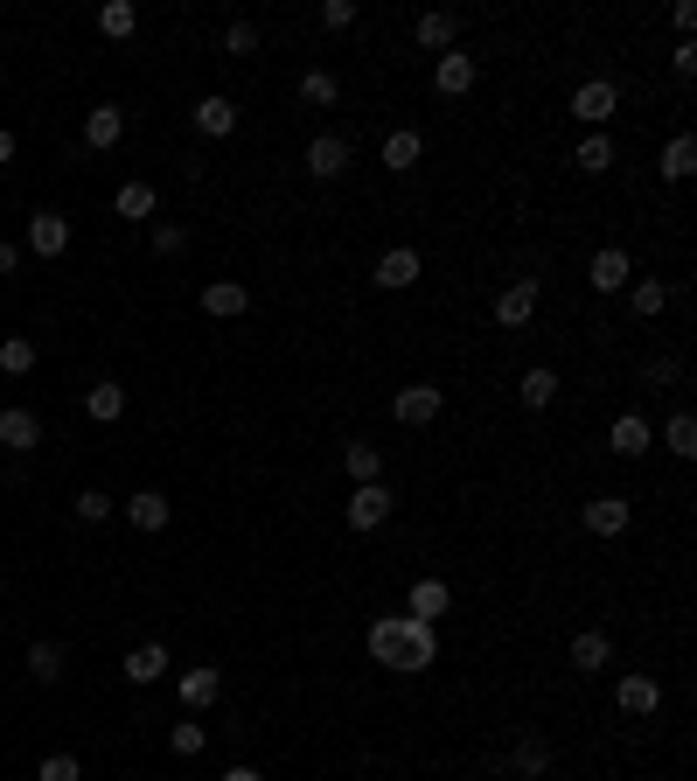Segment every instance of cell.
Instances as JSON below:
<instances>
[{
  "mask_svg": "<svg viewBox=\"0 0 697 781\" xmlns=\"http://www.w3.org/2000/svg\"><path fill=\"white\" fill-rule=\"evenodd\" d=\"M607 447H614V454H621V461H641V454H649V447H656V426H649V419H641V412H621V419H614V426H607Z\"/></svg>",
  "mask_w": 697,
  "mask_h": 781,
  "instance_id": "9c48e42d",
  "label": "cell"
},
{
  "mask_svg": "<svg viewBox=\"0 0 697 781\" xmlns=\"http://www.w3.org/2000/svg\"><path fill=\"white\" fill-rule=\"evenodd\" d=\"M551 768V740H516V774H524V781H537V774H545Z\"/></svg>",
  "mask_w": 697,
  "mask_h": 781,
  "instance_id": "836d02e7",
  "label": "cell"
},
{
  "mask_svg": "<svg viewBox=\"0 0 697 781\" xmlns=\"http://www.w3.org/2000/svg\"><path fill=\"white\" fill-rule=\"evenodd\" d=\"M133 29H140V8H133V0H106V8H98V36L126 42Z\"/></svg>",
  "mask_w": 697,
  "mask_h": 781,
  "instance_id": "83f0119b",
  "label": "cell"
},
{
  "mask_svg": "<svg viewBox=\"0 0 697 781\" xmlns=\"http://www.w3.org/2000/svg\"><path fill=\"white\" fill-rule=\"evenodd\" d=\"M516 398H524L530 412H545V405L558 398V370H545V363H537V370H524V384H516Z\"/></svg>",
  "mask_w": 697,
  "mask_h": 781,
  "instance_id": "f1b7e54d",
  "label": "cell"
},
{
  "mask_svg": "<svg viewBox=\"0 0 697 781\" xmlns=\"http://www.w3.org/2000/svg\"><path fill=\"white\" fill-rule=\"evenodd\" d=\"M607 663H614V642H607V629H579V635H572V670L600 676Z\"/></svg>",
  "mask_w": 697,
  "mask_h": 781,
  "instance_id": "44dd1931",
  "label": "cell"
},
{
  "mask_svg": "<svg viewBox=\"0 0 697 781\" xmlns=\"http://www.w3.org/2000/svg\"><path fill=\"white\" fill-rule=\"evenodd\" d=\"M168 516H175V510H168L161 488H133V496H126V524L147 531V537H153V531H168Z\"/></svg>",
  "mask_w": 697,
  "mask_h": 781,
  "instance_id": "e0dca14e",
  "label": "cell"
},
{
  "mask_svg": "<svg viewBox=\"0 0 697 781\" xmlns=\"http://www.w3.org/2000/svg\"><path fill=\"white\" fill-rule=\"evenodd\" d=\"M307 175L342 181V175H349V134H335V126H328V134L307 140Z\"/></svg>",
  "mask_w": 697,
  "mask_h": 781,
  "instance_id": "52a82bcc",
  "label": "cell"
},
{
  "mask_svg": "<svg viewBox=\"0 0 697 781\" xmlns=\"http://www.w3.org/2000/svg\"><path fill=\"white\" fill-rule=\"evenodd\" d=\"M411 36H419V49L447 57V49H454V36H460V21H454L447 8H432V14H419V21H411Z\"/></svg>",
  "mask_w": 697,
  "mask_h": 781,
  "instance_id": "7402d4cb",
  "label": "cell"
},
{
  "mask_svg": "<svg viewBox=\"0 0 697 781\" xmlns=\"http://www.w3.org/2000/svg\"><path fill=\"white\" fill-rule=\"evenodd\" d=\"M182 245H189V230H182V224H153V251H161V258H175Z\"/></svg>",
  "mask_w": 697,
  "mask_h": 781,
  "instance_id": "7bdbcfd3",
  "label": "cell"
},
{
  "mask_svg": "<svg viewBox=\"0 0 697 781\" xmlns=\"http://www.w3.org/2000/svg\"><path fill=\"white\" fill-rule=\"evenodd\" d=\"M300 98H307V106H335V98H342V77H335V70H307Z\"/></svg>",
  "mask_w": 697,
  "mask_h": 781,
  "instance_id": "d590c367",
  "label": "cell"
},
{
  "mask_svg": "<svg viewBox=\"0 0 697 781\" xmlns=\"http://www.w3.org/2000/svg\"><path fill=\"white\" fill-rule=\"evenodd\" d=\"M391 488H384V482H364V488H356V496H349V510H342V524L349 531H384V524H391Z\"/></svg>",
  "mask_w": 697,
  "mask_h": 781,
  "instance_id": "277c9868",
  "label": "cell"
},
{
  "mask_svg": "<svg viewBox=\"0 0 697 781\" xmlns=\"http://www.w3.org/2000/svg\"><path fill=\"white\" fill-rule=\"evenodd\" d=\"M586 279H593V294H621V286L635 279V258L621 245H600V251H593V266H586Z\"/></svg>",
  "mask_w": 697,
  "mask_h": 781,
  "instance_id": "ba28073f",
  "label": "cell"
},
{
  "mask_svg": "<svg viewBox=\"0 0 697 781\" xmlns=\"http://www.w3.org/2000/svg\"><path fill=\"white\" fill-rule=\"evenodd\" d=\"M321 29H356V0H321Z\"/></svg>",
  "mask_w": 697,
  "mask_h": 781,
  "instance_id": "60d3db41",
  "label": "cell"
},
{
  "mask_svg": "<svg viewBox=\"0 0 697 781\" xmlns=\"http://www.w3.org/2000/svg\"><path fill=\"white\" fill-rule=\"evenodd\" d=\"M697 175V140L690 134H669V147H663V181H690Z\"/></svg>",
  "mask_w": 697,
  "mask_h": 781,
  "instance_id": "484cf974",
  "label": "cell"
},
{
  "mask_svg": "<svg viewBox=\"0 0 697 781\" xmlns=\"http://www.w3.org/2000/svg\"><path fill=\"white\" fill-rule=\"evenodd\" d=\"M168 747L189 761V753H202V747H210V725H202L196 712H189V719H175V725H168Z\"/></svg>",
  "mask_w": 697,
  "mask_h": 781,
  "instance_id": "d6a6232c",
  "label": "cell"
},
{
  "mask_svg": "<svg viewBox=\"0 0 697 781\" xmlns=\"http://www.w3.org/2000/svg\"><path fill=\"white\" fill-rule=\"evenodd\" d=\"M628 516H635V510H628V496H593V503L579 510V524H586L593 537H621V531H628Z\"/></svg>",
  "mask_w": 697,
  "mask_h": 781,
  "instance_id": "5bb4252c",
  "label": "cell"
},
{
  "mask_svg": "<svg viewBox=\"0 0 697 781\" xmlns=\"http://www.w3.org/2000/svg\"><path fill=\"white\" fill-rule=\"evenodd\" d=\"M0 370H8V377L36 370V343H29V335H8V343H0Z\"/></svg>",
  "mask_w": 697,
  "mask_h": 781,
  "instance_id": "8d00e7d4",
  "label": "cell"
},
{
  "mask_svg": "<svg viewBox=\"0 0 697 781\" xmlns=\"http://www.w3.org/2000/svg\"><path fill=\"white\" fill-rule=\"evenodd\" d=\"M391 412H398V426H432L447 412V390L440 384H405L398 398H391Z\"/></svg>",
  "mask_w": 697,
  "mask_h": 781,
  "instance_id": "5b68a950",
  "label": "cell"
},
{
  "mask_svg": "<svg viewBox=\"0 0 697 781\" xmlns=\"http://www.w3.org/2000/svg\"><path fill=\"white\" fill-rule=\"evenodd\" d=\"M0 447H8V454H36V447H42V419H36L29 405H8V412H0Z\"/></svg>",
  "mask_w": 697,
  "mask_h": 781,
  "instance_id": "7c38bea8",
  "label": "cell"
},
{
  "mask_svg": "<svg viewBox=\"0 0 697 781\" xmlns=\"http://www.w3.org/2000/svg\"><path fill=\"white\" fill-rule=\"evenodd\" d=\"M669 21H677V29H684V42H690V29H697V8H690V0H677V8H669Z\"/></svg>",
  "mask_w": 697,
  "mask_h": 781,
  "instance_id": "f6af8a7d",
  "label": "cell"
},
{
  "mask_svg": "<svg viewBox=\"0 0 697 781\" xmlns=\"http://www.w3.org/2000/svg\"><path fill=\"white\" fill-rule=\"evenodd\" d=\"M419 154H426V134H419V126H398V134H384V168H391V175L419 168Z\"/></svg>",
  "mask_w": 697,
  "mask_h": 781,
  "instance_id": "ffe728a7",
  "label": "cell"
},
{
  "mask_svg": "<svg viewBox=\"0 0 697 781\" xmlns=\"http://www.w3.org/2000/svg\"><path fill=\"white\" fill-rule=\"evenodd\" d=\"M29 251L36 258H63L70 251V217L63 210H36L29 217Z\"/></svg>",
  "mask_w": 697,
  "mask_h": 781,
  "instance_id": "30bf717a",
  "label": "cell"
},
{
  "mask_svg": "<svg viewBox=\"0 0 697 781\" xmlns=\"http://www.w3.org/2000/svg\"><path fill=\"white\" fill-rule=\"evenodd\" d=\"M447 607H454L447 580H411V593H405V614H419V621H440Z\"/></svg>",
  "mask_w": 697,
  "mask_h": 781,
  "instance_id": "603a6c76",
  "label": "cell"
},
{
  "mask_svg": "<svg viewBox=\"0 0 697 781\" xmlns=\"http://www.w3.org/2000/svg\"><path fill=\"white\" fill-rule=\"evenodd\" d=\"M14 161V134H8V126H0V168H8Z\"/></svg>",
  "mask_w": 697,
  "mask_h": 781,
  "instance_id": "c3c4849f",
  "label": "cell"
},
{
  "mask_svg": "<svg viewBox=\"0 0 697 781\" xmlns=\"http://www.w3.org/2000/svg\"><path fill=\"white\" fill-rule=\"evenodd\" d=\"M370 279H377V294H405V286H419V279H426L419 245H391V251H377Z\"/></svg>",
  "mask_w": 697,
  "mask_h": 781,
  "instance_id": "7a4b0ae2",
  "label": "cell"
},
{
  "mask_svg": "<svg viewBox=\"0 0 697 781\" xmlns=\"http://www.w3.org/2000/svg\"><path fill=\"white\" fill-rule=\"evenodd\" d=\"M112 210H119L126 224H147V217H153V181H126V189L112 196Z\"/></svg>",
  "mask_w": 697,
  "mask_h": 781,
  "instance_id": "f546056e",
  "label": "cell"
},
{
  "mask_svg": "<svg viewBox=\"0 0 697 781\" xmlns=\"http://www.w3.org/2000/svg\"><path fill=\"white\" fill-rule=\"evenodd\" d=\"M579 168H586V175H607V168H614V140H607V134L579 140Z\"/></svg>",
  "mask_w": 697,
  "mask_h": 781,
  "instance_id": "f35d334b",
  "label": "cell"
},
{
  "mask_svg": "<svg viewBox=\"0 0 697 781\" xmlns=\"http://www.w3.org/2000/svg\"><path fill=\"white\" fill-rule=\"evenodd\" d=\"M669 70H677V77H697V42H677V49H669Z\"/></svg>",
  "mask_w": 697,
  "mask_h": 781,
  "instance_id": "ee69618b",
  "label": "cell"
},
{
  "mask_svg": "<svg viewBox=\"0 0 697 781\" xmlns=\"http://www.w3.org/2000/svg\"><path fill=\"white\" fill-rule=\"evenodd\" d=\"M84 412H91V419H98V426H112V419H126V390H119L112 377H106V384H91V390H84Z\"/></svg>",
  "mask_w": 697,
  "mask_h": 781,
  "instance_id": "4316f807",
  "label": "cell"
},
{
  "mask_svg": "<svg viewBox=\"0 0 697 781\" xmlns=\"http://www.w3.org/2000/svg\"><path fill=\"white\" fill-rule=\"evenodd\" d=\"M42 781H84V761L77 753H42Z\"/></svg>",
  "mask_w": 697,
  "mask_h": 781,
  "instance_id": "ab89813d",
  "label": "cell"
},
{
  "mask_svg": "<svg viewBox=\"0 0 697 781\" xmlns=\"http://www.w3.org/2000/svg\"><path fill=\"white\" fill-rule=\"evenodd\" d=\"M119 140H126V112H119V106L84 112V147H91V154H112Z\"/></svg>",
  "mask_w": 697,
  "mask_h": 781,
  "instance_id": "d6986e66",
  "label": "cell"
},
{
  "mask_svg": "<svg viewBox=\"0 0 697 781\" xmlns=\"http://www.w3.org/2000/svg\"><path fill=\"white\" fill-rule=\"evenodd\" d=\"M29 676H36V684H57V676H63V642H36L29 649Z\"/></svg>",
  "mask_w": 697,
  "mask_h": 781,
  "instance_id": "e575fe53",
  "label": "cell"
},
{
  "mask_svg": "<svg viewBox=\"0 0 697 781\" xmlns=\"http://www.w3.org/2000/svg\"><path fill=\"white\" fill-rule=\"evenodd\" d=\"M614 705H621L628 719H649V712L663 705V684H656V676H641V670H635V676H621V684H614Z\"/></svg>",
  "mask_w": 697,
  "mask_h": 781,
  "instance_id": "2e32d148",
  "label": "cell"
},
{
  "mask_svg": "<svg viewBox=\"0 0 697 781\" xmlns=\"http://www.w3.org/2000/svg\"><path fill=\"white\" fill-rule=\"evenodd\" d=\"M168 670H175V663H168V649H161V642H140L133 656L119 663V676H126V684H140V691H147V684H161Z\"/></svg>",
  "mask_w": 697,
  "mask_h": 781,
  "instance_id": "ac0fdd59",
  "label": "cell"
},
{
  "mask_svg": "<svg viewBox=\"0 0 697 781\" xmlns=\"http://www.w3.org/2000/svg\"><path fill=\"white\" fill-rule=\"evenodd\" d=\"M621 112V85L614 77H586V85L572 91V119H586V126H600L607 134V119Z\"/></svg>",
  "mask_w": 697,
  "mask_h": 781,
  "instance_id": "3957f363",
  "label": "cell"
},
{
  "mask_svg": "<svg viewBox=\"0 0 697 781\" xmlns=\"http://www.w3.org/2000/svg\"><path fill=\"white\" fill-rule=\"evenodd\" d=\"M537 315V279H509L496 294V328H530Z\"/></svg>",
  "mask_w": 697,
  "mask_h": 781,
  "instance_id": "8fae6325",
  "label": "cell"
},
{
  "mask_svg": "<svg viewBox=\"0 0 697 781\" xmlns=\"http://www.w3.org/2000/svg\"><path fill=\"white\" fill-rule=\"evenodd\" d=\"M411 629H419V614H377V621H370V635H364V649H370V656H377L384 670H398V676H405Z\"/></svg>",
  "mask_w": 697,
  "mask_h": 781,
  "instance_id": "6da1fadb",
  "label": "cell"
},
{
  "mask_svg": "<svg viewBox=\"0 0 697 781\" xmlns=\"http://www.w3.org/2000/svg\"><path fill=\"white\" fill-rule=\"evenodd\" d=\"M196 134L202 140H230V134H238V106H230V98L223 91H210V98H196Z\"/></svg>",
  "mask_w": 697,
  "mask_h": 781,
  "instance_id": "4fadbf2b",
  "label": "cell"
},
{
  "mask_svg": "<svg viewBox=\"0 0 697 781\" xmlns=\"http://www.w3.org/2000/svg\"><path fill=\"white\" fill-rule=\"evenodd\" d=\"M175 691H182V705H189V712H202V705H217L223 670H210V663H202V670H182V684H175Z\"/></svg>",
  "mask_w": 697,
  "mask_h": 781,
  "instance_id": "cb8c5ba5",
  "label": "cell"
},
{
  "mask_svg": "<svg viewBox=\"0 0 697 781\" xmlns=\"http://www.w3.org/2000/svg\"><path fill=\"white\" fill-rule=\"evenodd\" d=\"M245 307H251V286H245V279H210V286H202V315L238 322Z\"/></svg>",
  "mask_w": 697,
  "mask_h": 781,
  "instance_id": "9a60e30c",
  "label": "cell"
},
{
  "mask_svg": "<svg viewBox=\"0 0 697 781\" xmlns=\"http://www.w3.org/2000/svg\"><path fill=\"white\" fill-rule=\"evenodd\" d=\"M112 510H119V503L106 496V488H84V496H77V503H70V516H77V524H106V516H112Z\"/></svg>",
  "mask_w": 697,
  "mask_h": 781,
  "instance_id": "74e56055",
  "label": "cell"
},
{
  "mask_svg": "<svg viewBox=\"0 0 697 781\" xmlns=\"http://www.w3.org/2000/svg\"><path fill=\"white\" fill-rule=\"evenodd\" d=\"M628 307H635L641 322H656L663 307H669V286L663 279H628Z\"/></svg>",
  "mask_w": 697,
  "mask_h": 781,
  "instance_id": "4dcf8cb0",
  "label": "cell"
},
{
  "mask_svg": "<svg viewBox=\"0 0 697 781\" xmlns=\"http://www.w3.org/2000/svg\"><path fill=\"white\" fill-rule=\"evenodd\" d=\"M475 77H481V63L468 57V49H447V57H432V91H440V98H468Z\"/></svg>",
  "mask_w": 697,
  "mask_h": 781,
  "instance_id": "8992f818",
  "label": "cell"
},
{
  "mask_svg": "<svg viewBox=\"0 0 697 781\" xmlns=\"http://www.w3.org/2000/svg\"><path fill=\"white\" fill-rule=\"evenodd\" d=\"M223 781H266V774H258V768H245V761H238V768H223Z\"/></svg>",
  "mask_w": 697,
  "mask_h": 781,
  "instance_id": "bcb514c9",
  "label": "cell"
},
{
  "mask_svg": "<svg viewBox=\"0 0 697 781\" xmlns=\"http://www.w3.org/2000/svg\"><path fill=\"white\" fill-rule=\"evenodd\" d=\"M663 447L677 454V461H697V419H690V412H669V426H663Z\"/></svg>",
  "mask_w": 697,
  "mask_h": 781,
  "instance_id": "1f68e13d",
  "label": "cell"
},
{
  "mask_svg": "<svg viewBox=\"0 0 697 781\" xmlns=\"http://www.w3.org/2000/svg\"><path fill=\"white\" fill-rule=\"evenodd\" d=\"M223 49H230V57H251V49H258V29H251V21H230V29H223Z\"/></svg>",
  "mask_w": 697,
  "mask_h": 781,
  "instance_id": "b9f144b4",
  "label": "cell"
},
{
  "mask_svg": "<svg viewBox=\"0 0 697 781\" xmlns=\"http://www.w3.org/2000/svg\"><path fill=\"white\" fill-rule=\"evenodd\" d=\"M14 266H21V251H14V245H0V279H8Z\"/></svg>",
  "mask_w": 697,
  "mask_h": 781,
  "instance_id": "7dc6e473",
  "label": "cell"
},
{
  "mask_svg": "<svg viewBox=\"0 0 697 781\" xmlns=\"http://www.w3.org/2000/svg\"><path fill=\"white\" fill-rule=\"evenodd\" d=\"M342 467L356 475V488H364V482H384V447H377V439H349V447H342Z\"/></svg>",
  "mask_w": 697,
  "mask_h": 781,
  "instance_id": "d4e9b609",
  "label": "cell"
}]
</instances>
